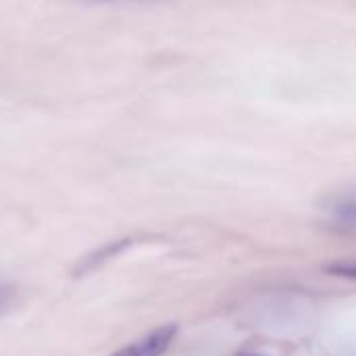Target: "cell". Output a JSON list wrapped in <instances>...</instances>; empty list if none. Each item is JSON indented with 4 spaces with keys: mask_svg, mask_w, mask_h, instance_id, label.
<instances>
[{
    "mask_svg": "<svg viewBox=\"0 0 356 356\" xmlns=\"http://www.w3.org/2000/svg\"><path fill=\"white\" fill-rule=\"evenodd\" d=\"M175 334H177V325L175 323H167V325L150 332L142 340H138V342L117 350L115 355L111 356H163L167 353V348L171 346Z\"/></svg>",
    "mask_w": 356,
    "mask_h": 356,
    "instance_id": "cell-1",
    "label": "cell"
},
{
    "mask_svg": "<svg viewBox=\"0 0 356 356\" xmlns=\"http://www.w3.org/2000/svg\"><path fill=\"white\" fill-rule=\"evenodd\" d=\"M327 221L340 232H356V190H346L330 200Z\"/></svg>",
    "mask_w": 356,
    "mask_h": 356,
    "instance_id": "cell-2",
    "label": "cell"
},
{
    "mask_svg": "<svg viewBox=\"0 0 356 356\" xmlns=\"http://www.w3.org/2000/svg\"><path fill=\"white\" fill-rule=\"evenodd\" d=\"M325 271L338 277H348L356 280V261L355 259H346V261H334L330 265H325Z\"/></svg>",
    "mask_w": 356,
    "mask_h": 356,
    "instance_id": "cell-3",
    "label": "cell"
},
{
    "mask_svg": "<svg viewBox=\"0 0 356 356\" xmlns=\"http://www.w3.org/2000/svg\"><path fill=\"white\" fill-rule=\"evenodd\" d=\"M10 300V290L8 288H0V311L8 305Z\"/></svg>",
    "mask_w": 356,
    "mask_h": 356,
    "instance_id": "cell-4",
    "label": "cell"
},
{
    "mask_svg": "<svg viewBox=\"0 0 356 356\" xmlns=\"http://www.w3.org/2000/svg\"><path fill=\"white\" fill-rule=\"evenodd\" d=\"M83 2H94V4H113V2H144V0H83Z\"/></svg>",
    "mask_w": 356,
    "mask_h": 356,
    "instance_id": "cell-5",
    "label": "cell"
},
{
    "mask_svg": "<svg viewBox=\"0 0 356 356\" xmlns=\"http://www.w3.org/2000/svg\"><path fill=\"white\" fill-rule=\"evenodd\" d=\"M240 356H263V355H240Z\"/></svg>",
    "mask_w": 356,
    "mask_h": 356,
    "instance_id": "cell-6",
    "label": "cell"
}]
</instances>
